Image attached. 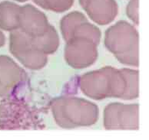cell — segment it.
I'll return each instance as SVG.
<instances>
[{
    "instance_id": "6da1fadb",
    "label": "cell",
    "mask_w": 149,
    "mask_h": 140,
    "mask_svg": "<svg viewBox=\"0 0 149 140\" xmlns=\"http://www.w3.org/2000/svg\"><path fill=\"white\" fill-rule=\"evenodd\" d=\"M2 43V38H1V35H0V44Z\"/></svg>"
}]
</instances>
